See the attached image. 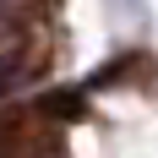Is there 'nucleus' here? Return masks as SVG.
I'll return each mask as SVG.
<instances>
[{"label": "nucleus", "instance_id": "1", "mask_svg": "<svg viewBox=\"0 0 158 158\" xmlns=\"http://www.w3.org/2000/svg\"><path fill=\"white\" fill-rule=\"evenodd\" d=\"M0 158H65V136L55 114L38 104L27 114H6L0 120Z\"/></svg>", "mask_w": 158, "mask_h": 158}]
</instances>
